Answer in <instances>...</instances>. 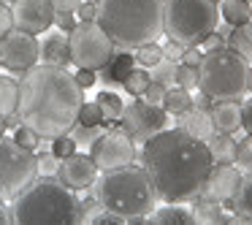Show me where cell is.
<instances>
[{
	"instance_id": "obj_1",
	"label": "cell",
	"mask_w": 252,
	"mask_h": 225,
	"mask_svg": "<svg viewBox=\"0 0 252 225\" xmlns=\"http://www.w3.org/2000/svg\"><path fill=\"white\" fill-rule=\"evenodd\" d=\"M141 165L152 179L158 201L185 203L201 193L214 160L206 141L190 136L185 128H165L141 144Z\"/></svg>"
},
{
	"instance_id": "obj_2",
	"label": "cell",
	"mask_w": 252,
	"mask_h": 225,
	"mask_svg": "<svg viewBox=\"0 0 252 225\" xmlns=\"http://www.w3.org/2000/svg\"><path fill=\"white\" fill-rule=\"evenodd\" d=\"M82 103L84 90L68 68L41 63L22 73L17 114L22 125L33 128L41 138H55L71 130Z\"/></svg>"
},
{
	"instance_id": "obj_3",
	"label": "cell",
	"mask_w": 252,
	"mask_h": 225,
	"mask_svg": "<svg viewBox=\"0 0 252 225\" xmlns=\"http://www.w3.org/2000/svg\"><path fill=\"white\" fill-rule=\"evenodd\" d=\"M95 22L117 49H138L163 35V0H98Z\"/></svg>"
},
{
	"instance_id": "obj_4",
	"label": "cell",
	"mask_w": 252,
	"mask_h": 225,
	"mask_svg": "<svg viewBox=\"0 0 252 225\" xmlns=\"http://www.w3.org/2000/svg\"><path fill=\"white\" fill-rule=\"evenodd\" d=\"M11 223H52V225H79L82 201L76 190L65 187L55 174H38L11 203Z\"/></svg>"
},
{
	"instance_id": "obj_5",
	"label": "cell",
	"mask_w": 252,
	"mask_h": 225,
	"mask_svg": "<svg viewBox=\"0 0 252 225\" xmlns=\"http://www.w3.org/2000/svg\"><path fill=\"white\" fill-rule=\"evenodd\" d=\"M93 195L100 201V206L122 214L125 220L130 217H149L155 209V187L144 165H122V168L103 171L93 185Z\"/></svg>"
},
{
	"instance_id": "obj_6",
	"label": "cell",
	"mask_w": 252,
	"mask_h": 225,
	"mask_svg": "<svg viewBox=\"0 0 252 225\" xmlns=\"http://www.w3.org/2000/svg\"><path fill=\"white\" fill-rule=\"evenodd\" d=\"M198 90L212 100H241L250 90V63L228 44L203 52L198 63Z\"/></svg>"
},
{
	"instance_id": "obj_7",
	"label": "cell",
	"mask_w": 252,
	"mask_h": 225,
	"mask_svg": "<svg viewBox=\"0 0 252 225\" xmlns=\"http://www.w3.org/2000/svg\"><path fill=\"white\" fill-rule=\"evenodd\" d=\"M220 25L214 0H163V33L182 46H198Z\"/></svg>"
},
{
	"instance_id": "obj_8",
	"label": "cell",
	"mask_w": 252,
	"mask_h": 225,
	"mask_svg": "<svg viewBox=\"0 0 252 225\" xmlns=\"http://www.w3.org/2000/svg\"><path fill=\"white\" fill-rule=\"evenodd\" d=\"M35 176H38V158L33 149H25L14 138L0 136V198L14 201Z\"/></svg>"
},
{
	"instance_id": "obj_9",
	"label": "cell",
	"mask_w": 252,
	"mask_h": 225,
	"mask_svg": "<svg viewBox=\"0 0 252 225\" xmlns=\"http://www.w3.org/2000/svg\"><path fill=\"white\" fill-rule=\"evenodd\" d=\"M68 49H71V63L76 68L100 71L111 60L117 46L98 22H79L68 33Z\"/></svg>"
},
{
	"instance_id": "obj_10",
	"label": "cell",
	"mask_w": 252,
	"mask_h": 225,
	"mask_svg": "<svg viewBox=\"0 0 252 225\" xmlns=\"http://www.w3.org/2000/svg\"><path fill=\"white\" fill-rule=\"evenodd\" d=\"M120 128L133 138V144H144L168 128V111L160 103H147L144 98H133L122 109Z\"/></svg>"
},
{
	"instance_id": "obj_11",
	"label": "cell",
	"mask_w": 252,
	"mask_h": 225,
	"mask_svg": "<svg viewBox=\"0 0 252 225\" xmlns=\"http://www.w3.org/2000/svg\"><path fill=\"white\" fill-rule=\"evenodd\" d=\"M41 60V44L33 33H25L19 28H11L0 38V65L8 68L11 73L22 76Z\"/></svg>"
},
{
	"instance_id": "obj_12",
	"label": "cell",
	"mask_w": 252,
	"mask_h": 225,
	"mask_svg": "<svg viewBox=\"0 0 252 225\" xmlns=\"http://www.w3.org/2000/svg\"><path fill=\"white\" fill-rule=\"evenodd\" d=\"M90 158L95 160L98 171H111V168H122L130 165L136 158V144L125 130H103L90 147Z\"/></svg>"
},
{
	"instance_id": "obj_13",
	"label": "cell",
	"mask_w": 252,
	"mask_h": 225,
	"mask_svg": "<svg viewBox=\"0 0 252 225\" xmlns=\"http://www.w3.org/2000/svg\"><path fill=\"white\" fill-rule=\"evenodd\" d=\"M11 17L14 28L41 35L55 25V8H52V0H14Z\"/></svg>"
},
{
	"instance_id": "obj_14",
	"label": "cell",
	"mask_w": 252,
	"mask_h": 225,
	"mask_svg": "<svg viewBox=\"0 0 252 225\" xmlns=\"http://www.w3.org/2000/svg\"><path fill=\"white\" fill-rule=\"evenodd\" d=\"M241 176L244 174L236 168V163H214L212 168H209L203 185H201V193L209 198H214V201H220L222 206H228L230 198L236 195V190H239V185H241Z\"/></svg>"
},
{
	"instance_id": "obj_15",
	"label": "cell",
	"mask_w": 252,
	"mask_h": 225,
	"mask_svg": "<svg viewBox=\"0 0 252 225\" xmlns=\"http://www.w3.org/2000/svg\"><path fill=\"white\" fill-rule=\"evenodd\" d=\"M55 176L71 190H90L95 185V179H98V165H95V160L90 155L73 152L60 160Z\"/></svg>"
},
{
	"instance_id": "obj_16",
	"label": "cell",
	"mask_w": 252,
	"mask_h": 225,
	"mask_svg": "<svg viewBox=\"0 0 252 225\" xmlns=\"http://www.w3.org/2000/svg\"><path fill=\"white\" fill-rule=\"evenodd\" d=\"M41 44V60L46 65H60V68H68L71 65V49H68V33L63 30H52V33L44 35Z\"/></svg>"
},
{
	"instance_id": "obj_17",
	"label": "cell",
	"mask_w": 252,
	"mask_h": 225,
	"mask_svg": "<svg viewBox=\"0 0 252 225\" xmlns=\"http://www.w3.org/2000/svg\"><path fill=\"white\" fill-rule=\"evenodd\" d=\"M133 68H136V57H133V52L122 49V52H114L111 60L98 71V79L106 84V87H117V84L125 82V76L133 71Z\"/></svg>"
},
{
	"instance_id": "obj_18",
	"label": "cell",
	"mask_w": 252,
	"mask_h": 225,
	"mask_svg": "<svg viewBox=\"0 0 252 225\" xmlns=\"http://www.w3.org/2000/svg\"><path fill=\"white\" fill-rule=\"evenodd\" d=\"M209 114H212L214 130H220V133H233L241 128V103L239 100H214Z\"/></svg>"
},
{
	"instance_id": "obj_19",
	"label": "cell",
	"mask_w": 252,
	"mask_h": 225,
	"mask_svg": "<svg viewBox=\"0 0 252 225\" xmlns=\"http://www.w3.org/2000/svg\"><path fill=\"white\" fill-rule=\"evenodd\" d=\"M222 203L214 201V198L203 195V193H198L195 198H192V217H195V223H206V225H217V223H228V214L222 212Z\"/></svg>"
},
{
	"instance_id": "obj_20",
	"label": "cell",
	"mask_w": 252,
	"mask_h": 225,
	"mask_svg": "<svg viewBox=\"0 0 252 225\" xmlns=\"http://www.w3.org/2000/svg\"><path fill=\"white\" fill-rule=\"evenodd\" d=\"M179 128H185L190 136L201 138V141H206L209 136L214 133V125H212V114L203 109H190L187 114L179 117Z\"/></svg>"
},
{
	"instance_id": "obj_21",
	"label": "cell",
	"mask_w": 252,
	"mask_h": 225,
	"mask_svg": "<svg viewBox=\"0 0 252 225\" xmlns=\"http://www.w3.org/2000/svg\"><path fill=\"white\" fill-rule=\"evenodd\" d=\"M209 155H212L214 163H236V152H239V144L230 138V133H220L214 130L212 136L206 138Z\"/></svg>"
},
{
	"instance_id": "obj_22",
	"label": "cell",
	"mask_w": 252,
	"mask_h": 225,
	"mask_svg": "<svg viewBox=\"0 0 252 225\" xmlns=\"http://www.w3.org/2000/svg\"><path fill=\"white\" fill-rule=\"evenodd\" d=\"M149 220L158 225H195V217H192L190 209L179 206V203H165L160 209H152L149 212Z\"/></svg>"
},
{
	"instance_id": "obj_23",
	"label": "cell",
	"mask_w": 252,
	"mask_h": 225,
	"mask_svg": "<svg viewBox=\"0 0 252 225\" xmlns=\"http://www.w3.org/2000/svg\"><path fill=\"white\" fill-rule=\"evenodd\" d=\"M228 209L236 214V220L252 223V176H241V185L236 190V195L230 198Z\"/></svg>"
},
{
	"instance_id": "obj_24",
	"label": "cell",
	"mask_w": 252,
	"mask_h": 225,
	"mask_svg": "<svg viewBox=\"0 0 252 225\" xmlns=\"http://www.w3.org/2000/svg\"><path fill=\"white\" fill-rule=\"evenodd\" d=\"M220 17H222L228 25H233V28L250 22L252 19L250 0H220Z\"/></svg>"
},
{
	"instance_id": "obj_25",
	"label": "cell",
	"mask_w": 252,
	"mask_h": 225,
	"mask_svg": "<svg viewBox=\"0 0 252 225\" xmlns=\"http://www.w3.org/2000/svg\"><path fill=\"white\" fill-rule=\"evenodd\" d=\"M163 106L165 111H168V117L174 114V117H182V114H187V111L192 109V95H190V90H182V87H171V90H165V95H163Z\"/></svg>"
},
{
	"instance_id": "obj_26",
	"label": "cell",
	"mask_w": 252,
	"mask_h": 225,
	"mask_svg": "<svg viewBox=\"0 0 252 225\" xmlns=\"http://www.w3.org/2000/svg\"><path fill=\"white\" fill-rule=\"evenodd\" d=\"M225 44H228L233 52H239V55L252 65V19L230 30V35H228V41H225Z\"/></svg>"
},
{
	"instance_id": "obj_27",
	"label": "cell",
	"mask_w": 252,
	"mask_h": 225,
	"mask_svg": "<svg viewBox=\"0 0 252 225\" xmlns=\"http://www.w3.org/2000/svg\"><path fill=\"white\" fill-rule=\"evenodd\" d=\"M95 103H98L100 111H103V125H109V122H120L125 103H122V98L117 93H111V90H100L98 98H95Z\"/></svg>"
},
{
	"instance_id": "obj_28",
	"label": "cell",
	"mask_w": 252,
	"mask_h": 225,
	"mask_svg": "<svg viewBox=\"0 0 252 225\" xmlns=\"http://www.w3.org/2000/svg\"><path fill=\"white\" fill-rule=\"evenodd\" d=\"M19 106V82L11 76H0V114L8 117Z\"/></svg>"
},
{
	"instance_id": "obj_29",
	"label": "cell",
	"mask_w": 252,
	"mask_h": 225,
	"mask_svg": "<svg viewBox=\"0 0 252 225\" xmlns=\"http://www.w3.org/2000/svg\"><path fill=\"white\" fill-rule=\"evenodd\" d=\"M152 82H158V84H163L165 90H171L176 84V63L174 60H168V57H163L160 63H155L152 65Z\"/></svg>"
},
{
	"instance_id": "obj_30",
	"label": "cell",
	"mask_w": 252,
	"mask_h": 225,
	"mask_svg": "<svg viewBox=\"0 0 252 225\" xmlns=\"http://www.w3.org/2000/svg\"><path fill=\"white\" fill-rule=\"evenodd\" d=\"M152 82V76H149V71L147 68H133L130 73L125 76V82H122V87L127 90V93L133 95V98H138V95L147 90V84Z\"/></svg>"
},
{
	"instance_id": "obj_31",
	"label": "cell",
	"mask_w": 252,
	"mask_h": 225,
	"mask_svg": "<svg viewBox=\"0 0 252 225\" xmlns=\"http://www.w3.org/2000/svg\"><path fill=\"white\" fill-rule=\"evenodd\" d=\"M68 133L76 141V147H93V141L103 133V125H82V122H76Z\"/></svg>"
},
{
	"instance_id": "obj_32",
	"label": "cell",
	"mask_w": 252,
	"mask_h": 225,
	"mask_svg": "<svg viewBox=\"0 0 252 225\" xmlns=\"http://www.w3.org/2000/svg\"><path fill=\"white\" fill-rule=\"evenodd\" d=\"M133 57H136L138 65L149 71L155 63L163 60V46H158V41H152V44H144V46H138V49H136V55H133Z\"/></svg>"
},
{
	"instance_id": "obj_33",
	"label": "cell",
	"mask_w": 252,
	"mask_h": 225,
	"mask_svg": "<svg viewBox=\"0 0 252 225\" xmlns=\"http://www.w3.org/2000/svg\"><path fill=\"white\" fill-rule=\"evenodd\" d=\"M236 168L244 176H252V136H247L239 144V152H236Z\"/></svg>"
},
{
	"instance_id": "obj_34",
	"label": "cell",
	"mask_w": 252,
	"mask_h": 225,
	"mask_svg": "<svg viewBox=\"0 0 252 225\" xmlns=\"http://www.w3.org/2000/svg\"><path fill=\"white\" fill-rule=\"evenodd\" d=\"M176 87L182 90H198V68L176 63Z\"/></svg>"
},
{
	"instance_id": "obj_35",
	"label": "cell",
	"mask_w": 252,
	"mask_h": 225,
	"mask_svg": "<svg viewBox=\"0 0 252 225\" xmlns=\"http://www.w3.org/2000/svg\"><path fill=\"white\" fill-rule=\"evenodd\" d=\"M14 141L19 144V147H25V149H38L41 147V136L33 130V128H28V125H17V130H14Z\"/></svg>"
},
{
	"instance_id": "obj_36",
	"label": "cell",
	"mask_w": 252,
	"mask_h": 225,
	"mask_svg": "<svg viewBox=\"0 0 252 225\" xmlns=\"http://www.w3.org/2000/svg\"><path fill=\"white\" fill-rule=\"evenodd\" d=\"M82 125H103V111H100V106L95 103H82V109H79V120Z\"/></svg>"
},
{
	"instance_id": "obj_37",
	"label": "cell",
	"mask_w": 252,
	"mask_h": 225,
	"mask_svg": "<svg viewBox=\"0 0 252 225\" xmlns=\"http://www.w3.org/2000/svg\"><path fill=\"white\" fill-rule=\"evenodd\" d=\"M76 141H73V138H71V133H63V136H55V138H52V152H55L57 155V158H68V155H73V152H76Z\"/></svg>"
},
{
	"instance_id": "obj_38",
	"label": "cell",
	"mask_w": 252,
	"mask_h": 225,
	"mask_svg": "<svg viewBox=\"0 0 252 225\" xmlns=\"http://www.w3.org/2000/svg\"><path fill=\"white\" fill-rule=\"evenodd\" d=\"M35 158H38V174H44V176H52V174H57V165H60V158H57L55 152H35Z\"/></svg>"
},
{
	"instance_id": "obj_39",
	"label": "cell",
	"mask_w": 252,
	"mask_h": 225,
	"mask_svg": "<svg viewBox=\"0 0 252 225\" xmlns=\"http://www.w3.org/2000/svg\"><path fill=\"white\" fill-rule=\"evenodd\" d=\"M163 95H165V87L163 84H158V82H149L147 84V90H144L138 98H144L147 103H163Z\"/></svg>"
},
{
	"instance_id": "obj_40",
	"label": "cell",
	"mask_w": 252,
	"mask_h": 225,
	"mask_svg": "<svg viewBox=\"0 0 252 225\" xmlns=\"http://www.w3.org/2000/svg\"><path fill=\"white\" fill-rule=\"evenodd\" d=\"M73 79H76V84L82 90H90L95 82H98V71H93V68H79V71L73 73Z\"/></svg>"
},
{
	"instance_id": "obj_41",
	"label": "cell",
	"mask_w": 252,
	"mask_h": 225,
	"mask_svg": "<svg viewBox=\"0 0 252 225\" xmlns=\"http://www.w3.org/2000/svg\"><path fill=\"white\" fill-rule=\"evenodd\" d=\"M79 6H82V0H52L55 14H76Z\"/></svg>"
},
{
	"instance_id": "obj_42",
	"label": "cell",
	"mask_w": 252,
	"mask_h": 225,
	"mask_svg": "<svg viewBox=\"0 0 252 225\" xmlns=\"http://www.w3.org/2000/svg\"><path fill=\"white\" fill-rule=\"evenodd\" d=\"M201 57H203L201 46H185V52H182V60H179V63H185V65H192V68H198V63H201Z\"/></svg>"
},
{
	"instance_id": "obj_43",
	"label": "cell",
	"mask_w": 252,
	"mask_h": 225,
	"mask_svg": "<svg viewBox=\"0 0 252 225\" xmlns=\"http://www.w3.org/2000/svg\"><path fill=\"white\" fill-rule=\"evenodd\" d=\"M14 28V17H11V6L6 3H0V38Z\"/></svg>"
},
{
	"instance_id": "obj_44",
	"label": "cell",
	"mask_w": 252,
	"mask_h": 225,
	"mask_svg": "<svg viewBox=\"0 0 252 225\" xmlns=\"http://www.w3.org/2000/svg\"><path fill=\"white\" fill-rule=\"evenodd\" d=\"M55 25H57V30H63V33H71L79 22H76V14H55Z\"/></svg>"
},
{
	"instance_id": "obj_45",
	"label": "cell",
	"mask_w": 252,
	"mask_h": 225,
	"mask_svg": "<svg viewBox=\"0 0 252 225\" xmlns=\"http://www.w3.org/2000/svg\"><path fill=\"white\" fill-rule=\"evenodd\" d=\"M241 128L247 130V136H252V98L241 103Z\"/></svg>"
},
{
	"instance_id": "obj_46",
	"label": "cell",
	"mask_w": 252,
	"mask_h": 225,
	"mask_svg": "<svg viewBox=\"0 0 252 225\" xmlns=\"http://www.w3.org/2000/svg\"><path fill=\"white\" fill-rule=\"evenodd\" d=\"M182 52H185V46L176 44V41H168V44L163 46V57H168V60H174V63L182 60Z\"/></svg>"
},
{
	"instance_id": "obj_47",
	"label": "cell",
	"mask_w": 252,
	"mask_h": 225,
	"mask_svg": "<svg viewBox=\"0 0 252 225\" xmlns=\"http://www.w3.org/2000/svg\"><path fill=\"white\" fill-rule=\"evenodd\" d=\"M76 17H79V22H95V3L82 0V6H79Z\"/></svg>"
},
{
	"instance_id": "obj_48",
	"label": "cell",
	"mask_w": 252,
	"mask_h": 225,
	"mask_svg": "<svg viewBox=\"0 0 252 225\" xmlns=\"http://www.w3.org/2000/svg\"><path fill=\"white\" fill-rule=\"evenodd\" d=\"M198 46H201V49H203V52H212V49H217V46H225V41H222V38H220V35H217V33H209V35H206V38H203V41H201V44H198Z\"/></svg>"
},
{
	"instance_id": "obj_49",
	"label": "cell",
	"mask_w": 252,
	"mask_h": 225,
	"mask_svg": "<svg viewBox=\"0 0 252 225\" xmlns=\"http://www.w3.org/2000/svg\"><path fill=\"white\" fill-rule=\"evenodd\" d=\"M212 106H214V100L209 98L206 93H201V95H198V98H192V109H203V111H209V109H212Z\"/></svg>"
},
{
	"instance_id": "obj_50",
	"label": "cell",
	"mask_w": 252,
	"mask_h": 225,
	"mask_svg": "<svg viewBox=\"0 0 252 225\" xmlns=\"http://www.w3.org/2000/svg\"><path fill=\"white\" fill-rule=\"evenodd\" d=\"M11 223V212L6 209V203H3V198H0V225Z\"/></svg>"
},
{
	"instance_id": "obj_51",
	"label": "cell",
	"mask_w": 252,
	"mask_h": 225,
	"mask_svg": "<svg viewBox=\"0 0 252 225\" xmlns=\"http://www.w3.org/2000/svg\"><path fill=\"white\" fill-rule=\"evenodd\" d=\"M6 130H8V125H6V117L0 114V136H6Z\"/></svg>"
},
{
	"instance_id": "obj_52",
	"label": "cell",
	"mask_w": 252,
	"mask_h": 225,
	"mask_svg": "<svg viewBox=\"0 0 252 225\" xmlns=\"http://www.w3.org/2000/svg\"><path fill=\"white\" fill-rule=\"evenodd\" d=\"M250 93H252V65H250Z\"/></svg>"
},
{
	"instance_id": "obj_53",
	"label": "cell",
	"mask_w": 252,
	"mask_h": 225,
	"mask_svg": "<svg viewBox=\"0 0 252 225\" xmlns=\"http://www.w3.org/2000/svg\"><path fill=\"white\" fill-rule=\"evenodd\" d=\"M0 3H6V6H11V3H14V0H0Z\"/></svg>"
},
{
	"instance_id": "obj_54",
	"label": "cell",
	"mask_w": 252,
	"mask_h": 225,
	"mask_svg": "<svg viewBox=\"0 0 252 225\" xmlns=\"http://www.w3.org/2000/svg\"><path fill=\"white\" fill-rule=\"evenodd\" d=\"M214 3H220V0H214Z\"/></svg>"
}]
</instances>
